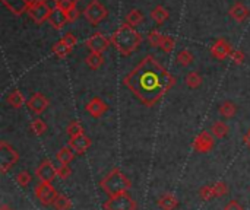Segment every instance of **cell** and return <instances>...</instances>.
<instances>
[{"instance_id": "cell-43", "label": "cell", "mask_w": 250, "mask_h": 210, "mask_svg": "<svg viewBox=\"0 0 250 210\" xmlns=\"http://www.w3.org/2000/svg\"><path fill=\"white\" fill-rule=\"evenodd\" d=\"M66 15H67L69 22H73V20H76V18L79 16V12H78V9H75V10H72V12H69V13H66Z\"/></svg>"}, {"instance_id": "cell-44", "label": "cell", "mask_w": 250, "mask_h": 210, "mask_svg": "<svg viewBox=\"0 0 250 210\" xmlns=\"http://www.w3.org/2000/svg\"><path fill=\"white\" fill-rule=\"evenodd\" d=\"M243 142H245V145L248 146V148H250V130L245 134V137H243Z\"/></svg>"}, {"instance_id": "cell-36", "label": "cell", "mask_w": 250, "mask_h": 210, "mask_svg": "<svg viewBox=\"0 0 250 210\" xmlns=\"http://www.w3.org/2000/svg\"><path fill=\"white\" fill-rule=\"evenodd\" d=\"M174 47H176V41H174V38H171L170 35H164V38H163V42H161L160 48H161L164 53H171V51L174 50Z\"/></svg>"}, {"instance_id": "cell-7", "label": "cell", "mask_w": 250, "mask_h": 210, "mask_svg": "<svg viewBox=\"0 0 250 210\" xmlns=\"http://www.w3.org/2000/svg\"><path fill=\"white\" fill-rule=\"evenodd\" d=\"M57 196H59V193H57L56 189L51 186V183L41 181V183L35 187V197H37L44 206L54 205Z\"/></svg>"}, {"instance_id": "cell-8", "label": "cell", "mask_w": 250, "mask_h": 210, "mask_svg": "<svg viewBox=\"0 0 250 210\" xmlns=\"http://www.w3.org/2000/svg\"><path fill=\"white\" fill-rule=\"evenodd\" d=\"M229 193V187L226 183L218 181L212 186H204L199 191L201 197L204 200H211V199H217V197H223Z\"/></svg>"}, {"instance_id": "cell-18", "label": "cell", "mask_w": 250, "mask_h": 210, "mask_svg": "<svg viewBox=\"0 0 250 210\" xmlns=\"http://www.w3.org/2000/svg\"><path fill=\"white\" fill-rule=\"evenodd\" d=\"M47 22H48L54 29H62V28H64V25L69 22V19H67V15H66L63 10H60L59 7H53Z\"/></svg>"}, {"instance_id": "cell-4", "label": "cell", "mask_w": 250, "mask_h": 210, "mask_svg": "<svg viewBox=\"0 0 250 210\" xmlns=\"http://www.w3.org/2000/svg\"><path fill=\"white\" fill-rule=\"evenodd\" d=\"M107 15L108 12L100 0H91L83 9V16L91 25H98L107 18Z\"/></svg>"}, {"instance_id": "cell-13", "label": "cell", "mask_w": 250, "mask_h": 210, "mask_svg": "<svg viewBox=\"0 0 250 210\" xmlns=\"http://www.w3.org/2000/svg\"><path fill=\"white\" fill-rule=\"evenodd\" d=\"M35 175L45 183H51L54 181L59 174H57V167L51 162V161H44L40 164V167L35 170Z\"/></svg>"}, {"instance_id": "cell-12", "label": "cell", "mask_w": 250, "mask_h": 210, "mask_svg": "<svg viewBox=\"0 0 250 210\" xmlns=\"http://www.w3.org/2000/svg\"><path fill=\"white\" fill-rule=\"evenodd\" d=\"M214 145H215L214 136H212L209 132L204 130V132L195 139V142H193V149H195V152H198V153H208V152H211V151L214 149Z\"/></svg>"}, {"instance_id": "cell-34", "label": "cell", "mask_w": 250, "mask_h": 210, "mask_svg": "<svg viewBox=\"0 0 250 210\" xmlns=\"http://www.w3.org/2000/svg\"><path fill=\"white\" fill-rule=\"evenodd\" d=\"M67 134H69V137L82 136V134H83V127H82V124H81L78 120L72 121V123L67 126Z\"/></svg>"}, {"instance_id": "cell-6", "label": "cell", "mask_w": 250, "mask_h": 210, "mask_svg": "<svg viewBox=\"0 0 250 210\" xmlns=\"http://www.w3.org/2000/svg\"><path fill=\"white\" fill-rule=\"evenodd\" d=\"M105 210H136V202L129 196V193H123L114 197H110L104 203Z\"/></svg>"}, {"instance_id": "cell-26", "label": "cell", "mask_w": 250, "mask_h": 210, "mask_svg": "<svg viewBox=\"0 0 250 210\" xmlns=\"http://www.w3.org/2000/svg\"><path fill=\"white\" fill-rule=\"evenodd\" d=\"M85 63L88 64L89 69L97 70V69H100V67L103 66L104 57H103V54H100V53H92V51H89V54H88L86 58H85Z\"/></svg>"}, {"instance_id": "cell-42", "label": "cell", "mask_w": 250, "mask_h": 210, "mask_svg": "<svg viewBox=\"0 0 250 210\" xmlns=\"http://www.w3.org/2000/svg\"><path fill=\"white\" fill-rule=\"evenodd\" d=\"M22 1L28 6V9L34 4H38V3H48V0H22Z\"/></svg>"}, {"instance_id": "cell-14", "label": "cell", "mask_w": 250, "mask_h": 210, "mask_svg": "<svg viewBox=\"0 0 250 210\" xmlns=\"http://www.w3.org/2000/svg\"><path fill=\"white\" fill-rule=\"evenodd\" d=\"M48 104H50V101H48L42 94H40V92L31 95V98L26 101V107L29 108V111H32V113L37 114V115L42 114V113L47 110Z\"/></svg>"}, {"instance_id": "cell-25", "label": "cell", "mask_w": 250, "mask_h": 210, "mask_svg": "<svg viewBox=\"0 0 250 210\" xmlns=\"http://www.w3.org/2000/svg\"><path fill=\"white\" fill-rule=\"evenodd\" d=\"M218 113H220V115L224 117V118H233V117L236 115V113H237V107H236V104L231 102V101H224V102L220 105Z\"/></svg>"}, {"instance_id": "cell-27", "label": "cell", "mask_w": 250, "mask_h": 210, "mask_svg": "<svg viewBox=\"0 0 250 210\" xmlns=\"http://www.w3.org/2000/svg\"><path fill=\"white\" fill-rule=\"evenodd\" d=\"M229 126L223 121V120H218V121H215L214 124H212V127H211V133H212V136L214 137H217V139H224L227 134H229Z\"/></svg>"}, {"instance_id": "cell-45", "label": "cell", "mask_w": 250, "mask_h": 210, "mask_svg": "<svg viewBox=\"0 0 250 210\" xmlns=\"http://www.w3.org/2000/svg\"><path fill=\"white\" fill-rule=\"evenodd\" d=\"M0 210H13L9 205H6V203H3L1 206H0Z\"/></svg>"}, {"instance_id": "cell-2", "label": "cell", "mask_w": 250, "mask_h": 210, "mask_svg": "<svg viewBox=\"0 0 250 210\" xmlns=\"http://www.w3.org/2000/svg\"><path fill=\"white\" fill-rule=\"evenodd\" d=\"M111 44L114 45V48L123 54V56H130L132 53H135L138 50V47L142 42V37L141 34L130 26L129 23H123L113 35H111Z\"/></svg>"}, {"instance_id": "cell-22", "label": "cell", "mask_w": 250, "mask_h": 210, "mask_svg": "<svg viewBox=\"0 0 250 210\" xmlns=\"http://www.w3.org/2000/svg\"><path fill=\"white\" fill-rule=\"evenodd\" d=\"M6 101H7V104L12 107V108H21L23 104H25V96H23V94L19 91V89H13L9 95H7V98H6Z\"/></svg>"}, {"instance_id": "cell-16", "label": "cell", "mask_w": 250, "mask_h": 210, "mask_svg": "<svg viewBox=\"0 0 250 210\" xmlns=\"http://www.w3.org/2000/svg\"><path fill=\"white\" fill-rule=\"evenodd\" d=\"M69 148H70L75 153L82 155V153H85V152L91 148V139H89L88 136H85V134L76 136V137H70V140H69Z\"/></svg>"}, {"instance_id": "cell-33", "label": "cell", "mask_w": 250, "mask_h": 210, "mask_svg": "<svg viewBox=\"0 0 250 210\" xmlns=\"http://www.w3.org/2000/svg\"><path fill=\"white\" fill-rule=\"evenodd\" d=\"M47 130V124L41 120V118H35L32 123H31V132L35 134V136H41L44 134Z\"/></svg>"}, {"instance_id": "cell-38", "label": "cell", "mask_w": 250, "mask_h": 210, "mask_svg": "<svg viewBox=\"0 0 250 210\" xmlns=\"http://www.w3.org/2000/svg\"><path fill=\"white\" fill-rule=\"evenodd\" d=\"M230 58L233 60L234 64H243L245 60H246V54L242 50H239V48H233V51L230 54Z\"/></svg>"}, {"instance_id": "cell-19", "label": "cell", "mask_w": 250, "mask_h": 210, "mask_svg": "<svg viewBox=\"0 0 250 210\" xmlns=\"http://www.w3.org/2000/svg\"><path fill=\"white\" fill-rule=\"evenodd\" d=\"M149 16H151V19H152L157 25H163V23L170 18V12L167 10V7L158 4V6H155V7L151 10Z\"/></svg>"}, {"instance_id": "cell-30", "label": "cell", "mask_w": 250, "mask_h": 210, "mask_svg": "<svg viewBox=\"0 0 250 210\" xmlns=\"http://www.w3.org/2000/svg\"><path fill=\"white\" fill-rule=\"evenodd\" d=\"M185 82L190 89H196L202 85V76L198 72H189L185 77Z\"/></svg>"}, {"instance_id": "cell-17", "label": "cell", "mask_w": 250, "mask_h": 210, "mask_svg": "<svg viewBox=\"0 0 250 210\" xmlns=\"http://www.w3.org/2000/svg\"><path fill=\"white\" fill-rule=\"evenodd\" d=\"M230 16H231L236 22L243 23V22H246V20L249 19V7H248L243 1H237V3H234V4L231 6V9H230Z\"/></svg>"}, {"instance_id": "cell-11", "label": "cell", "mask_w": 250, "mask_h": 210, "mask_svg": "<svg viewBox=\"0 0 250 210\" xmlns=\"http://www.w3.org/2000/svg\"><path fill=\"white\" fill-rule=\"evenodd\" d=\"M209 51L217 60H226L227 57H230L233 51V45L226 38H218L212 42Z\"/></svg>"}, {"instance_id": "cell-31", "label": "cell", "mask_w": 250, "mask_h": 210, "mask_svg": "<svg viewBox=\"0 0 250 210\" xmlns=\"http://www.w3.org/2000/svg\"><path fill=\"white\" fill-rule=\"evenodd\" d=\"M79 0H54V7H59L64 13H69L76 9Z\"/></svg>"}, {"instance_id": "cell-3", "label": "cell", "mask_w": 250, "mask_h": 210, "mask_svg": "<svg viewBox=\"0 0 250 210\" xmlns=\"http://www.w3.org/2000/svg\"><path fill=\"white\" fill-rule=\"evenodd\" d=\"M132 187L130 180L117 168L111 170L103 180H101V189L104 193H107L110 197L127 193Z\"/></svg>"}, {"instance_id": "cell-10", "label": "cell", "mask_w": 250, "mask_h": 210, "mask_svg": "<svg viewBox=\"0 0 250 210\" xmlns=\"http://www.w3.org/2000/svg\"><path fill=\"white\" fill-rule=\"evenodd\" d=\"M51 9H53V7H50L48 3H38V4L31 6V7L28 9L26 13L29 15V18H31L35 23L41 25V23H44L45 20H48V16H50V13H51Z\"/></svg>"}, {"instance_id": "cell-1", "label": "cell", "mask_w": 250, "mask_h": 210, "mask_svg": "<svg viewBox=\"0 0 250 210\" xmlns=\"http://www.w3.org/2000/svg\"><path fill=\"white\" fill-rule=\"evenodd\" d=\"M176 83V77L154 57H145L125 77L126 88L146 107L155 105Z\"/></svg>"}, {"instance_id": "cell-40", "label": "cell", "mask_w": 250, "mask_h": 210, "mask_svg": "<svg viewBox=\"0 0 250 210\" xmlns=\"http://www.w3.org/2000/svg\"><path fill=\"white\" fill-rule=\"evenodd\" d=\"M62 39H63V41H64V42H66L69 47H72V48H73V47L78 44V38H76V35H75V34H72V32H67V34H64Z\"/></svg>"}, {"instance_id": "cell-29", "label": "cell", "mask_w": 250, "mask_h": 210, "mask_svg": "<svg viewBox=\"0 0 250 210\" xmlns=\"http://www.w3.org/2000/svg\"><path fill=\"white\" fill-rule=\"evenodd\" d=\"M176 60H177V63H179L180 66H183V67H188V66H190V64L193 63L195 57H193L192 51H189L188 48H183V50H180V51L177 53V57H176Z\"/></svg>"}, {"instance_id": "cell-20", "label": "cell", "mask_w": 250, "mask_h": 210, "mask_svg": "<svg viewBox=\"0 0 250 210\" xmlns=\"http://www.w3.org/2000/svg\"><path fill=\"white\" fill-rule=\"evenodd\" d=\"M177 206H179V200L171 193H166L158 199V208L161 210H174Z\"/></svg>"}, {"instance_id": "cell-23", "label": "cell", "mask_w": 250, "mask_h": 210, "mask_svg": "<svg viewBox=\"0 0 250 210\" xmlns=\"http://www.w3.org/2000/svg\"><path fill=\"white\" fill-rule=\"evenodd\" d=\"M75 158V152L69 148V146H64L57 153H56V159L60 165H69Z\"/></svg>"}, {"instance_id": "cell-24", "label": "cell", "mask_w": 250, "mask_h": 210, "mask_svg": "<svg viewBox=\"0 0 250 210\" xmlns=\"http://www.w3.org/2000/svg\"><path fill=\"white\" fill-rule=\"evenodd\" d=\"M72 47H69L63 39H60L59 42H56L54 45H53V48H51V51H53V54L56 56V57H59V58H64V57H67L70 53H72Z\"/></svg>"}, {"instance_id": "cell-28", "label": "cell", "mask_w": 250, "mask_h": 210, "mask_svg": "<svg viewBox=\"0 0 250 210\" xmlns=\"http://www.w3.org/2000/svg\"><path fill=\"white\" fill-rule=\"evenodd\" d=\"M142 22H144V15H142V12L139 9H132V10L127 12V15H126V23H129L130 26L136 28Z\"/></svg>"}, {"instance_id": "cell-15", "label": "cell", "mask_w": 250, "mask_h": 210, "mask_svg": "<svg viewBox=\"0 0 250 210\" xmlns=\"http://www.w3.org/2000/svg\"><path fill=\"white\" fill-rule=\"evenodd\" d=\"M107 110H108L107 104H105L101 98H98V96L92 98V99L86 104V113H88L91 117H94V118L103 117V115L107 113Z\"/></svg>"}, {"instance_id": "cell-9", "label": "cell", "mask_w": 250, "mask_h": 210, "mask_svg": "<svg viewBox=\"0 0 250 210\" xmlns=\"http://www.w3.org/2000/svg\"><path fill=\"white\" fill-rule=\"evenodd\" d=\"M110 42H111V41H110L105 35H103L101 32H95V34H92V35L85 41V45L89 48V51L103 54V53L108 48Z\"/></svg>"}, {"instance_id": "cell-32", "label": "cell", "mask_w": 250, "mask_h": 210, "mask_svg": "<svg viewBox=\"0 0 250 210\" xmlns=\"http://www.w3.org/2000/svg\"><path fill=\"white\" fill-rule=\"evenodd\" d=\"M53 206H54V209L56 210H69L72 208V202H70V199H69L67 196L59 194Z\"/></svg>"}, {"instance_id": "cell-37", "label": "cell", "mask_w": 250, "mask_h": 210, "mask_svg": "<svg viewBox=\"0 0 250 210\" xmlns=\"http://www.w3.org/2000/svg\"><path fill=\"white\" fill-rule=\"evenodd\" d=\"M32 177L28 171H21L18 175H16V183L21 186V187H28L29 183H31Z\"/></svg>"}, {"instance_id": "cell-5", "label": "cell", "mask_w": 250, "mask_h": 210, "mask_svg": "<svg viewBox=\"0 0 250 210\" xmlns=\"http://www.w3.org/2000/svg\"><path fill=\"white\" fill-rule=\"evenodd\" d=\"M18 152L7 142H0V172L6 174L18 162Z\"/></svg>"}, {"instance_id": "cell-21", "label": "cell", "mask_w": 250, "mask_h": 210, "mask_svg": "<svg viewBox=\"0 0 250 210\" xmlns=\"http://www.w3.org/2000/svg\"><path fill=\"white\" fill-rule=\"evenodd\" d=\"M1 3L13 13V15H22L28 12V6L22 0H1Z\"/></svg>"}, {"instance_id": "cell-35", "label": "cell", "mask_w": 250, "mask_h": 210, "mask_svg": "<svg viewBox=\"0 0 250 210\" xmlns=\"http://www.w3.org/2000/svg\"><path fill=\"white\" fill-rule=\"evenodd\" d=\"M163 38H164V35H163L160 31H157V29H152V31L148 34V42H149L152 47H158V48H160V45H161V42H163Z\"/></svg>"}, {"instance_id": "cell-41", "label": "cell", "mask_w": 250, "mask_h": 210, "mask_svg": "<svg viewBox=\"0 0 250 210\" xmlns=\"http://www.w3.org/2000/svg\"><path fill=\"white\" fill-rule=\"evenodd\" d=\"M224 210H243V208H242V205H240L239 202L231 200V202H229V203L226 205Z\"/></svg>"}, {"instance_id": "cell-39", "label": "cell", "mask_w": 250, "mask_h": 210, "mask_svg": "<svg viewBox=\"0 0 250 210\" xmlns=\"http://www.w3.org/2000/svg\"><path fill=\"white\" fill-rule=\"evenodd\" d=\"M57 174L62 180H66L72 175V170L69 165H60V167H57Z\"/></svg>"}]
</instances>
